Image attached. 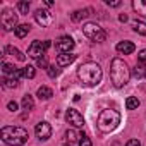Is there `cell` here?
<instances>
[{
  "label": "cell",
  "instance_id": "cell-1",
  "mask_svg": "<svg viewBox=\"0 0 146 146\" xmlns=\"http://www.w3.org/2000/svg\"><path fill=\"white\" fill-rule=\"evenodd\" d=\"M102 76H103L102 67L96 62H86V64H83L78 69V78L86 86H96V84H100Z\"/></svg>",
  "mask_w": 146,
  "mask_h": 146
},
{
  "label": "cell",
  "instance_id": "cell-2",
  "mask_svg": "<svg viewBox=\"0 0 146 146\" xmlns=\"http://www.w3.org/2000/svg\"><path fill=\"white\" fill-rule=\"evenodd\" d=\"M131 78V69L122 58H113L110 64V79L115 88H124L129 83Z\"/></svg>",
  "mask_w": 146,
  "mask_h": 146
},
{
  "label": "cell",
  "instance_id": "cell-3",
  "mask_svg": "<svg viewBox=\"0 0 146 146\" xmlns=\"http://www.w3.org/2000/svg\"><path fill=\"white\" fill-rule=\"evenodd\" d=\"M0 136H2V141L9 146H23L29 134L26 129L23 127H17V125H5L2 127V131H0Z\"/></svg>",
  "mask_w": 146,
  "mask_h": 146
},
{
  "label": "cell",
  "instance_id": "cell-4",
  "mask_svg": "<svg viewBox=\"0 0 146 146\" xmlns=\"http://www.w3.org/2000/svg\"><path fill=\"white\" fill-rule=\"evenodd\" d=\"M120 124V113L113 108H105L100 112L98 115V120H96V125L102 132H112L113 129H117V125Z\"/></svg>",
  "mask_w": 146,
  "mask_h": 146
},
{
  "label": "cell",
  "instance_id": "cell-5",
  "mask_svg": "<svg viewBox=\"0 0 146 146\" xmlns=\"http://www.w3.org/2000/svg\"><path fill=\"white\" fill-rule=\"evenodd\" d=\"M83 33H84L86 38H90V40L95 41V43H102V41H105V38H107V33H105L96 23H86V24L83 26Z\"/></svg>",
  "mask_w": 146,
  "mask_h": 146
},
{
  "label": "cell",
  "instance_id": "cell-6",
  "mask_svg": "<svg viewBox=\"0 0 146 146\" xmlns=\"http://www.w3.org/2000/svg\"><path fill=\"white\" fill-rule=\"evenodd\" d=\"M50 46H52L50 41H38V40H35V41L29 45V48H28V55L38 60V58L45 57V52H46Z\"/></svg>",
  "mask_w": 146,
  "mask_h": 146
},
{
  "label": "cell",
  "instance_id": "cell-7",
  "mask_svg": "<svg viewBox=\"0 0 146 146\" xmlns=\"http://www.w3.org/2000/svg\"><path fill=\"white\" fill-rule=\"evenodd\" d=\"M0 24H2V28L5 31H11V29L16 31V28H17V14H14L11 9L4 11L2 17H0Z\"/></svg>",
  "mask_w": 146,
  "mask_h": 146
},
{
  "label": "cell",
  "instance_id": "cell-8",
  "mask_svg": "<svg viewBox=\"0 0 146 146\" xmlns=\"http://www.w3.org/2000/svg\"><path fill=\"white\" fill-rule=\"evenodd\" d=\"M55 48L60 52V53H69L72 48H74V40L70 36H60L57 41H55Z\"/></svg>",
  "mask_w": 146,
  "mask_h": 146
},
{
  "label": "cell",
  "instance_id": "cell-9",
  "mask_svg": "<svg viewBox=\"0 0 146 146\" xmlns=\"http://www.w3.org/2000/svg\"><path fill=\"white\" fill-rule=\"evenodd\" d=\"M35 132H36V137H40L41 141H46L52 137V125L48 122H40V124H36Z\"/></svg>",
  "mask_w": 146,
  "mask_h": 146
},
{
  "label": "cell",
  "instance_id": "cell-10",
  "mask_svg": "<svg viewBox=\"0 0 146 146\" xmlns=\"http://www.w3.org/2000/svg\"><path fill=\"white\" fill-rule=\"evenodd\" d=\"M65 119H67V122H69V124L76 125V127H83V124H84L83 115H81L76 108H69V110L65 112Z\"/></svg>",
  "mask_w": 146,
  "mask_h": 146
},
{
  "label": "cell",
  "instance_id": "cell-11",
  "mask_svg": "<svg viewBox=\"0 0 146 146\" xmlns=\"http://www.w3.org/2000/svg\"><path fill=\"white\" fill-rule=\"evenodd\" d=\"M35 19H36V23L41 24L43 28H46V26H50V24L53 23V16H52L48 11H43V9H38V11L35 12Z\"/></svg>",
  "mask_w": 146,
  "mask_h": 146
},
{
  "label": "cell",
  "instance_id": "cell-12",
  "mask_svg": "<svg viewBox=\"0 0 146 146\" xmlns=\"http://www.w3.org/2000/svg\"><path fill=\"white\" fill-rule=\"evenodd\" d=\"M134 50H136V46H134L132 41H119V43H117V52H119V53L129 55V53H132Z\"/></svg>",
  "mask_w": 146,
  "mask_h": 146
},
{
  "label": "cell",
  "instance_id": "cell-13",
  "mask_svg": "<svg viewBox=\"0 0 146 146\" xmlns=\"http://www.w3.org/2000/svg\"><path fill=\"white\" fill-rule=\"evenodd\" d=\"M74 60H76V55H74V53H60V55L57 57V65H58V67H65V65L72 64Z\"/></svg>",
  "mask_w": 146,
  "mask_h": 146
},
{
  "label": "cell",
  "instance_id": "cell-14",
  "mask_svg": "<svg viewBox=\"0 0 146 146\" xmlns=\"http://www.w3.org/2000/svg\"><path fill=\"white\" fill-rule=\"evenodd\" d=\"M132 9L139 16H146V0H134V2H132Z\"/></svg>",
  "mask_w": 146,
  "mask_h": 146
},
{
  "label": "cell",
  "instance_id": "cell-15",
  "mask_svg": "<svg viewBox=\"0 0 146 146\" xmlns=\"http://www.w3.org/2000/svg\"><path fill=\"white\" fill-rule=\"evenodd\" d=\"M132 74H134V78H137V79L146 78V65H144L143 62L136 64V67H134V70H132Z\"/></svg>",
  "mask_w": 146,
  "mask_h": 146
},
{
  "label": "cell",
  "instance_id": "cell-16",
  "mask_svg": "<svg viewBox=\"0 0 146 146\" xmlns=\"http://www.w3.org/2000/svg\"><path fill=\"white\" fill-rule=\"evenodd\" d=\"M52 96H53L52 88H48V86H40V88H38V98H40V100H48V98H52Z\"/></svg>",
  "mask_w": 146,
  "mask_h": 146
},
{
  "label": "cell",
  "instance_id": "cell-17",
  "mask_svg": "<svg viewBox=\"0 0 146 146\" xmlns=\"http://www.w3.org/2000/svg\"><path fill=\"white\" fill-rule=\"evenodd\" d=\"M88 12H91V9H84V11H74L70 14V19L74 21V23H79L83 17H86V16H90Z\"/></svg>",
  "mask_w": 146,
  "mask_h": 146
},
{
  "label": "cell",
  "instance_id": "cell-18",
  "mask_svg": "<svg viewBox=\"0 0 146 146\" xmlns=\"http://www.w3.org/2000/svg\"><path fill=\"white\" fill-rule=\"evenodd\" d=\"M5 53L7 55H12V57H16L17 60H21V62H24L26 60V57L17 50V48H14V46H5Z\"/></svg>",
  "mask_w": 146,
  "mask_h": 146
},
{
  "label": "cell",
  "instance_id": "cell-19",
  "mask_svg": "<svg viewBox=\"0 0 146 146\" xmlns=\"http://www.w3.org/2000/svg\"><path fill=\"white\" fill-rule=\"evenodd\" d=\"M29 31H31V26H29V24H19V26L16 28V36H17V38H24Z\"/></svg>",
  "mask_w": 146,
  "mask_h": 146
},
{
  "label": "cell",
  "instance_id": "cell-20",
  "mask_svg": "<svg viewBox=\"0 0 146 146\" xmlns=\"http://www.w3.org/2000/svg\"><path fill=\"white\" fill-rule=\"evenodd\" d=\"M2 84H4V88H17L19 81L14 76H9V78H4L2 79Z\"/></svg>",
  "mask_w": 146,
  "mask_h": 146
},
{
  "label": "cell",
  "instance_id": "cell-21",
  "mask_svg": "<svg viewBox=\"0 0 146 146\" xmlns=\"http://www.w3.org/2000/svg\"><path fill=\"white\" fill-rule=\"evenodd\" d=\"M21 105H23V108H24V110H33V107H35L33 96H29V95H24V96H23V102H21Z\"/></svg>",
  "mask_w": 146,
  "mask_h": 146
},
{
  "label": "cell",
  "instance_id": "cell-22",
  "mask_svg": "<svg viewBox=\"0 0 146 146\" xmlns=\"http://www.w3.org/2000/svg\"><path fill=\"white\" fill-rule=\"evenodd\" d=\"M132 29L139 35H146V23L144 21H134L132 23Z\"/></svg>",
  "mask_w": 146,
  "mask_h": 146
},
{
  "label": "cell",
  "instance_id": "cell-23",
  "mask_svg": "<svg viewBox=\"0 0 146 146\" xmlns=\"http://www.w3.org/2000/svg\"><path fill=\"white\" fill-rule=\"evenodd\" d=\"M139 107V100L136 98V96H129L127 100H125V108L127 110H134V108H137Z\"/></svg>",
  "mask_w": 146,
  "mask_h": 146
},
{
  "label": "cell",
  "instance_id": "cell-24",
  "mask_svg": "<svg viewBox=\"0 0 146 146\" xmlns=\"http://www.w3.org/2000/svg\"><path fill=\"white\" fill-rule=\"evenodd\" d=\"M2 70H4V74H9V76H14L17 69H16L14 65H11V64H5V62H2Z\"/></svg>",
  "mask_w": 146,
  "mask_h": 146
},
{
  "label": "cell",
  "instance_id": "cell-25",
  "mask_svg": "<svg viewBox=\"0 0 146 146\" xmlns=\"http://www.w3.org/2000/svg\"><path fill=\"white\" fill-rule=\"evenodd\" d=\"M23 72H24V78H28V79H33L35 74H36V70H35L33 65H26V67L23 69Z\"/></svg>",
  "mask_w": 146,
  "mask_h": 146
},
{
  "label": "cell",
  "instance_id": "cell-26",
  "mask_svg": "<svg viewBox=\"0 0 146 146\" xmlns=\"http://www.w3.org/2000/svg\"><path fill=\"white\" fill-rule=\"evenodd\" d=\"M17 9L21 14H28L29 12V2H17Z\"/></svg>",
  "mask_w": 146,
  "mask_h": 146
},
{
  "label": "cell",
  "instance_id": "cell-27",
  "mask_svg": "<svg viewBox=\"0 0 146 146\" xmlns=\"http://www.w3.org/2000/svg\"><path fill=\"white\" fill-rule=\"evenodd\" d=\"M65 136H67V141H70V143H72V141H76L78 137H81V136H78V132H76L74 129H69V131L65 132Z\"/></svg>",
  "mask_w": 146,
  "mask_h": 146
},
{
  "label": "cell",
  "instance_id": "cell-28",
  "mask_svg": "<svg viewBox=\"0 0 146 146\" xmlns=\"http://www.w3.org/2000/svg\"><path fill=\"white\" fill-rule=\"evenodd\" d=\"M79 146H93V144H91V139H90L86 134H81V139H79Z\"/></svg>",
  "mask_w": 146,
  "mask_h": 146
},
{
  "label": "cell",
  "instance_id": "cell-29",
  "mask_svg": "<svg viewBox=\"0 0 146 146\" xmlns=\"http://www.w3.org/2000/svg\"><path fill=\"white\" fill-rule=\"evenodd\" d=\"M46 72H48L50 78H57V76H58V69H57L55 65H50V67L46 69Z\"/></svg>",
  "mask_w": 146,
  "mask_h": 146
},
{
  "label": "cell",
  "instance_id": "cell-30",
  "mask_svg": "<svg viewBox=\"0 0 146 146\" xmlns=\"http://www.w3.org/2000/svg\"><path fill=\"white\" fill-rule=\"evenodd\" d=\"M36 64H38V67H41V69H48V67H50V65H48V62H46V57L38 58V60H36Z\"/></svg>",
  "mask_w": 146,
  "mask_h": 146
},
{
  "label": "cell",
  "instance_id": "cell-31",
  "mask_svg": "<svg viewBox=\"0 0 146 146\" xmlns=\"http://www.w3.org/2000/svg\"><path fill=\"white\" fill-rule=\"evenodd\" d=\"M137 60H139V62H146V50H141V52L137 53Z\"/></svg>",
  "mask_w": 146,
  "mask_h": 146
},
{
  "label": "cell",
  "instance_id": "cell-32",
  "mask_svg": "<svg viewBox=\"0 0 146 146\" xmlns=\"http://www.w3.org/2000/svg\"><path fill=\"white\" fill-rule=\"evenodd\" d=\"M125 146H141V143H139L137 139H129V141L125 143Z\"/></svg>",
  "mask_w": 146,
  "mask_h": 146
},
{
  "label": "cell",
  "instance_id": "cell-33",
  "mask_svg": "<svg viewBox=\"0 0 146 146\" xmlns=\"http://www.w3.org/2000/svg\"><path fill=\"white\" fill-rule=\"evenodd\" d=\"M7 108H9L11 112H16V110H17V103H16V102H9V105H7Z\"/></svg>",
  "mask_w": 146,
  "mask_h": 146
},
{
  "label": "cell",
  "instance_id": "cell-34",
  "mask_svg": "<svg viewBox=\"0 0 146 146\" xmlns=\"http://www.w3.org/2000/svg\"><path fill=\"white\" fill-rule=\"evenodd\" d=\"M122 2H110V0H107V5H110V7H119Z\"/></svg>",
  "mask_w": 146,
  "mask_h": 146
},
{
  "label": "cell",
  "instance_id": "cell-35",
  "mask_svg": "<svg viewBox=\"0 0 146 146\" xmlns=\"http://www.w3.org/2000/svg\"><path fill=\"white\" fill-rule=\"evenodd\" d=\"M119 21H120V23H125V21H127V16H125V14H120V16H119Z\"/></svg>",
  "mask_w": 146,
  "mask_h": 146
}]
</instances>
